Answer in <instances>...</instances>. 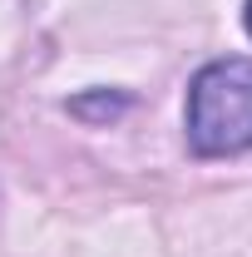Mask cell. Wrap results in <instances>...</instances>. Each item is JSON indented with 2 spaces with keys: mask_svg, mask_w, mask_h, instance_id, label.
<instances>
[{
  "mask_svg": "<svg viewBox=\"0 0 252 257\" xmlns=\"http://www.w3.org/2000/svg\"><path fill=\"white\" fill-rule=\"evenodd\" d=\"M198 159H237L252 149V60H213L193 74L183 104Z\"/></svg>",
  "mask_w": 252,
  "mask_h": 257,
  "instance_id": "obj_1",
  "label": "cell"
},
{
  "mask_svg": "<svg viewBox=\"0 0 252 257\" xmlns=\"http://www.w3.org/2000/svg\"><path fill=\"white\" fill-rule=\"evenodd\" d=\"M69 109H74V114H79V119H94V114H119V109H129V99H109V94H84V99H74V104H69Z\"/></svg>",
  "mask_w": 252,
  "mask_h": 257,
  "instance_id": "obj_2",
  "label": "cell"
},
{
  "mask_svg": "<svg viewBox=\"0 0 252 257\" xmlns=\"http://www.w3.org/2000/svg\"><path fill=\"white\" fill-rule=\"evenodd\" d=\"M242 20H247V35H252V0L242 5Z\"/></svg>",
  "mask_w": 252,
  "mask_h": 257,
  "instance_id": "obj_3",
  "label": "cell"
}]
</instances>
